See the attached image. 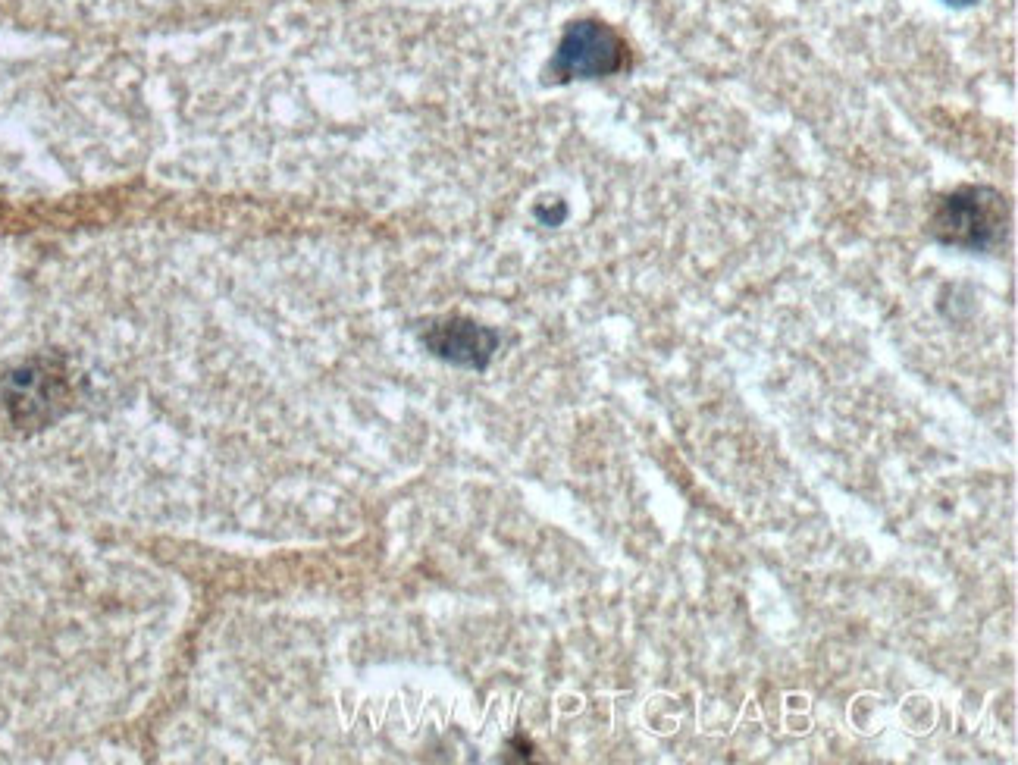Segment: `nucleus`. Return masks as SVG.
Listing matches in <instances>:
<instances>
[{"mask_svg":"<svg viewBox=\"0 0 1018 765\" xmlns=\"http://www.w3.org/2000/svg\"><path fill=\"white\" fill-rule=\"evenodd\" d=\"M420 339L436 358L455 367H467V370H486L495 349H499V333L470 317L433 320Z\"/></svg>","mask_w":1018,"mask_h":765,"instance_id":"7ed1b4c3","label":"nucleus"},{"mask_svg":"<svg viewBox=\"0 0 1018 765\" xmlns=\"http://www.w3.org/2000/svg\"><path fill=\"white\" fill-rule=\"evenodd\" d=\"M627 63V48L621 35L614 32L605 22L583 19L567 26L558 51L552 57V73L561 82L571 79H602L624 69Z\"/></svg>","mask_w":1018,"mask_h":765,"instance_id":"f03ea898","label":"nucleus"},{"mask_svg":"<svg viewBox=\"0 0 1018 765\" xmlns=\"http://www.w3.org/2000/svg\"><path fill=\"white\" fill-rule=\"evenodd\" d=\"M956 4H968V0H956Z\"/></svg>","mask_w":1018,"mask_h":765,"instance_id":"20e7f679","label":"nucleus"},{"mask_svg":"<svg viewBox=\"0 0 1018 765\" xmlns=\"http://www.w3.org/2000/svg\"><path fill=\"white\" fill-rule=\"evenodd\" d=\"M931 233L943 245L987 251L1006 233V204L993 189H956L946 195L931 220Z\"/></svg>","mask_w":1018,"mask_h":765,"instance_id":"f257e3e1","label":"nucleus"}]
</instances>
